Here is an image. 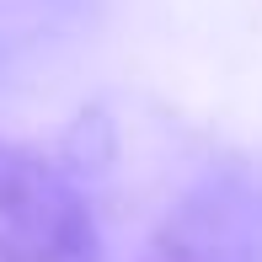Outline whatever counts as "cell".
<instances>
[{"label": "cell", "mask_w": 262, "mask_h": 262, "mask_svg": "<svg viewBox=\"0 0 262 262\" xmlns=\"http://www.w3.org/2000/svg\"><path fill=\"white\" fill-rule=\"evenodd\" d=\"M0 262H102L80 187L21 145H0Z\"/></svg>", "instance_id": "6da1fadb"}, {"label": "cell", "mask_w": 262, "mask_h": 262, "mask_svg": "<svg viewBox=\"0 0 262 262\" xmlns=\"http://www.w3.org/2000/svg\"><path fill=\"white\" fill-rule=\"evenodd\" d=\"M139 262H262V171L220 166L193 182L166 209Z\"/></svg>", "instance_id": "7a4b0ae2"}]
</instances>
